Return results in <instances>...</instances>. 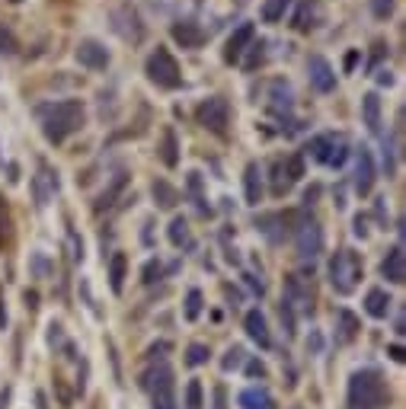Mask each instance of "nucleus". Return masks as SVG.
Instances as JSON below:
<instances>
[{"mask_svg": "<svg viewBox=\"0 0 406 409\" xmlns=\"http://www.w3.org/2000/svg\"><path fill=\"white\" fill-rule=\"evenodd\" d=\"M35 115L42 122V134L49 144H64L74 132L87 125V109L80 99H61V103L35 106Z\"/></svg>", "mask_w": 406, "mask_h": 409, "instance_id": "obj_1", "label": "nucleus"}, {"mask_svg": "<svg viewBox=\"0 0 406 409\" xmlns=\"http://www.w3.org/2000/svg\"><path fill=\"white\" fill-rule=\"evenodd\" d=\"M390 403V387L378 367H362L349 377L345 406L349 409H384Z\"/></svg>", "mask_w": 406, "mask_h": 409, "instance_id": "obj_2", "label": "nucleus"}, {"mask_svg": "<svg viewBox=\"0 0 406 409\" xmlns=\"http://www.w3.org/2000/svg\"><path fill=\"white\" fill-rule=\"evenodd\" d=\"M326 275H330L333 291L343 294V298H349V294L358 288V282H362V275H365V269H362V259H358V253L349 250V246H343V250H336L330 256Z\"/></svg>", "mask_w": 406, "mask_h": 409, "instance_id": "obj_3", "label": "nucleus"}, {"mask_svg": "<svg viewBox=\"0 0 406 409\" xmlns=\"http://www.w3.org/2000/svg\"><path fill=\"white\" fill-rule=\"evenodd\" d=\"M141 387L151 394V409H179L176 400V375H173L170 365H157L151 367L141 381Z\"/></svg>", "mask_w": 406, "mask_h": 409, "instance_id": "obj_4", "label": "nucleus"}, {"mask_svg": "<svg viewBox=\"0 0 406 409\" xmlns=\"http://www.w3.org/2000/svg\"><path fill=\"white\" fill-rule=\"evenodd\" d=\"M144 74H147V80H151L154 87H160V90H176V87L183 84V70H179L176 58H173L164 45H157V49L147 55Z\"/></svg>", "mask_w": 406, "mask_h": 409, "instance_id": "obj_5", "label": "nucleus"}, {"mask_svg": "<svg viewBox=\"0 0 406 409\" xmlns=\"http://www.w3.org/2000/svg\"><path fill=\"white\" fill-rule=\"evenodd\" d=\"M295 246H297V256L301 259H317L326 246L324 224H320L317 218H304L295 227Z\"/></svg>", "mask_w": 406, "mask_h": 409, "instance_id": "obj_6", "label": "nucleus"}, {"mask_svg": "<svg viewBox=\"0 0 406 409\" xmlns=\"http://www.w3.org/2000/svg\"><path fill=\"white\" fill-rule=\"evenodd\" d=\"M195 118H199V125L208 128L211 134H224L230 125V103L224 96H208L199 103Z\"/></svg>", "mask_w": 406, "mask_h": 409, "instance_id": "obj_7", "label": "nucleus"}, {"mask_svg": "<svg viewBox=\"0 0 406 409\" xmlns=\"http://www.w3.org/2000/svg\"><path fill=\"white\" fill-rule=\"evenodd\" d=\"M374 180H378V167H374V157H371V147H358L355 151V176H352V186L362 199H368L374 189Z\"/></svg>", "mask_w": 406, "mask_h": 409, "instance_id": "obj_8", "label": "nucleus"}, {"mask_svg": "<svg viewBox=\"0 0 406 409\" xmlns=\"http://www.w3.org/2000/svg\"><path fill=\"white\" fill-rule=\"evenodd\" d=\"M285 304L295 313L314 310V288L307 284L304 275H285Z\"/></svg>", "mask_w": 406, "mask_h": 409, "instance_id": "obj_9", "label": "nucleus"}, {"mask_svg": "<svg viewBox=\"0 0 406 409\" xmlns=\"http://www.w3.org/2000/svg\"><path fill=\"white\" fill-rule=\"evenodd\" d=\"M74 55L87 70H106V68H109V61H112L109 49H106L99 39H80V45H77Z\"/></svg>", "mask_w": 406, "mask_h": 409, "instance_id": "obj_10", "label": "nucleus"}, {"mask_svg": "<svg viewBox=\"0 0 406 409\" xmlns=\"http://www.w3.org/2000/svg\"><path fill=\"white\" fill-rule=\"evenodd\" d=\"M307 77H310V87H314L317 93L336 90V70H333V64L326 61L324 55H314L307 61Z\"/></svg>", "mask_w": 406, "mask_h": 409, "instance_id": "obj_11", "label": "nucleus"}, {"mask_svg": "<svg viewBox=\"0 0 406 409\" xmlns=\"http://www.w3.org/2000/svg\"><path fill=\"white\" fill-rule=\"evenodd\" d=\"M253 39H256V26H253V23H243V26H237L234 32H230L228 45H224V61H228V64H240Z\"/></svg>", "mask_w": 406, "mask_h": 409, "instance_id": "obj_12", "label": "nucleus"}, {"mask_svg": "<svg viewBox=\"0 0 406 409\" xmlns=\"http://www.w3.org/2000/svg\"><path fill=\"white\" fill-rule=\"evenodd\" d=\"M58 192V173L49 167V163H39V173L32 176V195H35V205L45 208Z\"/></svg>", "mask_w": 406, "mask_h": 409, "instance_id": "obj_13", "label": "nucleus"}, {"mask_svg": "<svg viewBox=\"0 0 406 409\" xmlns=\"http://www.w3.org/2000/svg\"><path fill=\"white\" fill-rule=\"evenodd\" d=\"M170 35H173V42L183 45V49H202L205 39H208L205 29H202L195 20H176L173 29H170Z\"/></svg>", "mask_w": 406, "mask_h": 409, "instance_id": "obj_14", "label": "nucleus"}, {"mask_svg": "<svg viewBox=\"0 0 406 409\" xmlns=\"http://www.w3.org/2000/svg\"><path fill=\"white\" fill-rule=\"evenodd\" d=\"M243 329H247V336H250V339H253L259 348H272V333H269V320H266V313H262L259 307L247 310V317H243Z\"/></svg>", "mask_w": 406, "mask_h": 409, "instance_id": "obj_15", "label": "nucleus"}, {"mask_svg": "<svg viewBox=\"0 0 406 409\" xmlns=\"http://www.w3.org/2000/svg\"><path fill=\"white\" fill-rule=\"evenodd\" d=\"M291 221V215H282V211H269V215L256 218V230L266 237L269 243H282L285 240V224Z\"/></svg>", "mask_w": 406, "mask_h": 409, "instance_id": "obj_16", "label": "nucleus"}, {"mask_svg": "<svg viewBox=\"0 0 406 409\" xmlns=\"http://www.w3.org/2000/svg\"><path fill=\"white\" fill-rule=\"evenodd\" d=\"M358 333H362V320L349 307H339L336 310V342L339 346H349V342L358 339Z\"/></svg>", "mask_w": 406, "mask_h": 409, "instance_id": "obj_17", "label": "nucleus"}, {"mask_svg": "<svg viewBox=\"0 0 406 409\" xmlns=\"http://www.w3.org/2000/svg\"><path fill=\"white\" fill-rule=\"evenodd\" d=\"M243 195H247V205H259L262 195H266V186H262V170L256 160H250L247 170H243Z\"/></svg>", "mask_w": 406, "mask_h": 409, "instance_id": "obj_18", "label": "nucleus"}, {"mask_svg": "<svg viewBox=\"0 0 406 409\" xmlns=\"http://www.w3.org/2000/svg\"><path fill=\"white\" fill-rule=\"evenodd\" d=\"M381 275H384L390 284L406 282V256H403V246H400V243L384 256V263H381Z\"/></svg>", "mask_w": 406, "mask_h": 409, "instance_id": "obj_19", "label": "nucleus"}, {"mask_svg": "<svg viewBox=\"0 0 406 409\" xmlns=\"http://www.w3.org/2000/svg\"><path fill=\"white\" fill-rule=\"evenodd\" d=\"M393 310V298L390 291H384V288H371V291L365 294V313L374 320H387Z\"/></svg>", "mask_w": 406, "mask_h": 409, "instance_id": "obj_20", "label": "nucleus"}, {"mask_svg": "<svg viewBox=\"0 0 406 409\" xmlns=\"http://www.w3.org/2000/svg\"><path fill=\"white\" fill-rule=\"evenodd\" d=\"M157 153H160V160H164V167H170V170L179 167V138H176L173 128H164L160 144H157Z\"/></svg>", "mask_w": 406, "mask_h": 409, "instance_id": "obj_21", "label": "nucleus"}, {"mask_svg": "<svg viewBox=\"0 0 406 409\" xmlns=\"http://www.w3.org/2000/svg\"><path fill=\"white\" fill-rule=\"evenodd\" d=\"M362 122L371 134L381 132V96L378 93H365L362 96Z\"/></svg>", "mask_w": 406, "mask_h": 409, "instance_id": "obj_22", "label": "nucleus"}, {"mask_svg": "<svg viewBox=\"0 0 406 409\" xmlns=\"http://www.w3.org/2000/svg\"><path fill=\"white\" fill-rule=\"evenodd\" d=\"M237 406L240 409H272V394L266 387H247L237 396Z\"/></svg>", "mask_w": 406, "mask_h": 409, "instance_id": "obj_23", "label": "nucleus"}, {"mask_svg": "<svg viewBox=\"0 0 406 409\" xmlns=\"http://www.w3.org/2000/svg\"><path fill=\"white\" fill-rule=\"evenodd\" d=\"M125 278H128V256H125V253H112V259H109V288H112V294L125 291Z\"/></svg>", "mask_w": 406, "mask_h": 409, "instance_id": "obj_24", "label": "nucleus"}, {"mask_svg": "<svg viewBox=\"0 0 406 409\" xmlns=\"http://www.w3.org/2000/svg\"><path fill=\"white\" fill-rule=\"evenodd\" d=\"M166 237L176 250H192V230H189V221L186 218H173L170 227H166Z\"/></svg>", "mask_w": 406, "mask_h": 409, "instance_id": "obj_25", "label": "nucleus"}, {"mask_svg": "<svg viewBox=\"0 0 406 409\" xmlns=\"http://www.w3.org/2000/svg\"><path fill=\"white\" fill-rule=\"evenodd\" d=\"M291 26H295L297 32H310V29L317 26V4H310V0H301V4H297L295 20H291Z\"/></svg>", "mask_w": 406, "mask_h": 409, "instance_id": "obj_26", "label": "nucleus"}, {"mask_svg": "<svg viewBox=\"0 0 406 409\" xmlns=\"http://www.w3.org/2000/svg\"><path fill=\"white\" fill-rule=\"evenodd\" d=\"M151 192H154V201H157L160 208L170 211V208H176V205H179V192H176V189H173L166 180H154Z\"/></svg>", "mask_w": 406, "mask_h": 409, "instance_id": "obj_27", "label": "nucleus"}, {"mask_svg": "<svg viewBox=\"0 0 406 409\" xmlns=\"http://www.w3.org/2000/svg\"><path fill=\"white\" fill-rule=\"evenodd\" d=\"M288 7H291V0H262V10H259V16H262V23H282L285 20V13H288Z\"/></svg>", "mask_w": 406, "mask_h": 409, "instance_id": "obj_28", "label": "nucleus"}, {"mask_svg": "<svg viewBox=\"0 0 406 409\" xmlns=\"http://www.w3.org/2000/svg\"><path fill=\"white\" fill-rule=\"evenodd\" d=\"M291 186H295V182H291L288 173H285V160L282 157L272 160V195H276V199H282Z\"/></svg>", "mask_w": 406, "mask_h": 409, "instance_id": "obj_29", "label": "nucleus"}, {"mask_svg": "<svg viewBox=\"0 0 406 409\" xmlns=\"http://www.w3.org/2000/svg\"><path fill=\"white\" fill-rule=\"evenodd\" d=\"M202 307H205V294H202L199 288H189V291H186V307H183V317H186L189 323H195V320L202 317Z\"/></svg>", "mask_w": 406, "mask_h": 409, "instance_id": "obj_30", "label": "nucleus"}, {"mask_svg": "<svg viewBox=\"0 0 406 409\" xmlns=\"http://www.w3.org/2000/svg\"><path fill=\"white\" fill-rule=\"evenodd\" d=\"M183 406H186V409H202V406H205V390H202V381H199V377H192V381L186 384V396H183Z\"/></svg>", "mask_w": 406, "mask_h": 409, "instance_id": "obj_31", "label": "nucleus"}, {"mask_svg": "<svg viewBox=\"0 0 406 409\" xmlns=\"http://www.w3.org/2000/svg\"><path fill=\"white\" fill-rule=\"evenodd\" d=\"M330 147H333V134H317V138L307 144V153L317 163H326V157H330Z\"/></svg>", "mask_w": 406, "mask_h": 409, "instance_id": "obj_32", "label": "nucleus"}, {"mask_svg": "<svg viewBox=\"0 0 406 409\" xmlns=\"http://www.w3.org/2000/svg\"><path fill=\"white\" fill-rule=\"evenodd\" d=\"M13 243V218H10V208L7 201L0 199V250Z\"/></svg>", "mask_w": 406, "mask_h": 409, "instance_id": "obj_33", "label": "nucleus"}, {"mask_svg": "<svg viewBox=\"0 0 406 409\" xmlns=\"http://www.w3.org/2000/svg\"><path fill=\"white\" fill-rule=\"evenodd\" d=\"M345 157H349V141L339 134V138H333V147H330V157H326V167H343Z\"/></svg>", "mask_w": 406, "mask_h": 409, "instance_id": "obj_34", "label": "nucleus"}, {"mask_svg": "<svg viewBox=\"0 0 406 409\" xmlns=\"http://www.w3.org/2000/svg\"><path fill=\"white\" fill-rule=\"evenodd\" d=\"M208 358H211V348H208L205 342H192V346L186 348V365H189V367L208 365Z\"/></svg>", "mask_w": 406, "mask_h": 409, "instance_id": "obj_35", "label": "nucleus"}, {"mask_svg": "<svg viewBox=\"0 0 406 409\" xmlns=\"http://www.w3.org/2000/svg\"><path fill=\"white\" fill-rule=\"evenodd\" d=\"M243 361H247L243 346H230L228 352H224V358H221V367H224V371H237V367H243Z\"/></svg>", "mask_w": 406, "mask_h": 409, "instance_id": "obj_36", "label": "nucleus"}, {"mask_svg": "<svg viewBox=\"0 0 406 409\" xmlns=\"http://www.w3.org/2000/svg\"><path fill=\"white\" fill-rule=\"evenodd\" d=\"M250 49H253V51H250V58H243L240 64L247 70H256L262 61H266V42H262V39H259V42H250Z\"/></svg>", "mask_w": 406, "mask_h": 409, "instance_id": "obj_37", "label": "nucleus"}, {"mask_svg": "<svg viewBox=\"0 0 406 409\" xmlns=\"http://www.w3.org/2000/svg\"><path fill=\"white\" fill-rule=\"evenodd\" d=\"M16 51H20V42H16L13 29H7L0 23V55H16Z\"/></svg>", "mask_w": 406, "mask_h": 409, "instance_id": "obj_38", "label": "nucleus"}, {"mask_svg": "<svg viewBox=\"0 0 406 409\" xmlns=\"http://www.w3.org/2000/svg\"><path fill=\"white\" fill-rule=\"evenodd\" d=\"M29 265H32L35 278H49L51 275V263H49L45 253H32V256H29Z\"/></svg>", "mask_w": 406, "mask_h": 409, "instance_id": "obj_39", "label": "nucleus"}, {"mask_svg": "<svg viewBox=\"0 0 406 409\" xmlns=\"http://www.w3.org/2000/svg\"><path fill=\"white\" fill-rule=\"evenodd\" d=\"M285 173H288L291 182L301 180V176H304V157H301V153H295V157L285 160Z\"/></svg>", "mask_w": 406, "mask_h": 409, "instance_id": "obj_40", "label": "nucleus"}, {"mask_svg": "<svg viewBox=\"0 0 406 409\" xmlns=\"http://www.w3.org/2000/svg\"><path fill=\"white\" fill-rule=\"evenodd\" d=\"M189 192L195 195V205H199V211L202 215H208V208H205V201H202V173H189Z\"/></svg>", "mask_w": 406, "mask_h": 409, "instance_id": "obj_41", "label": "nucleus"}, {"mask_svg": "<svg viewBox=\"0 0 406 409\" xmlns=\"http://www.w3.org/2000/svg\"><path fill=\"white\" fill-rule=\"evenodd\" d=\"M122 189H125V173H122V176H116V182H112V186L103 192V199H99V205H97V208H103V205H106V208H109V205H112V199H116V195L122 192Z\"/></svg>", "mask_w": 406, "mask_h": 409, "instance_id": "obj_42", "label": "nucleus"}, {"mask_svg": "<svg viewBox=\"0 0 406 409\" xmlns=\"http://www.w3.org/2000/svg\"><path fill=\"white\" fill-rule=\"evenodd\" d=\"M374 20H390L393 16V0H371Z\"/></svg>", "mask_w": 406, "mask_h": 409, "instance_id": "obj_43", "label": "nucleus"}, {"mask_svg": "<svg viewBox=\"0 0 406 409\" xmlns=\"http://www.w3.org/2000/svg\"><path fill=\"white\" fill-rule=\"evenodd\" d=\"M141 275H144V278H141L144 284H154V282H157V278L164 275V265H160V259H151V263L144 265V272H141Z\"/></svg>", "mask_w": 406, "mask_h": 409, "instance_id": "obj_44", "label": "nucleus"}, {"mask_svg": "<svg viewBox=\"0 0 406 409\" xmlns=\"http://www.w3.org/2000/svg\"><path fill=\"white\" fill-rule=\"evenodd\" d=\"M243 371H247L250 377H259V381L269 375V371H266V365H262L259 358H247V361H243Z\"/></svg>", "mask_w": 406, "mask_h": 409, "instance_id": "obj_45", "label": "nucleus"}, {"mask_svg": "<svg viewBox=\"0 0 406 409\" xmlns=\"http://www.w3.org/2000/svg\"><path fill=\"white\" fill-rule=\"evenodd\" d=\"M278 317H282V323H285V333L295 336V310H291L285 301H282V307H278Z\"/></svg>", "mask_w": 406, "mask_h": 409, "instance_id": "obj_46", "label": "nucleus"}, {"mask_svg": "<svg viewBox=\"0 0 406 409\" xmlns=\"http://www.w3.org/2000/svg\"><path fill=\"white\" fill-rule=\"evenodd\" d=\"M49 346H51V348L68 346V342H64V329H61V323H51V326H49Z\"/></svg>", "mask_w": 406, "mask_h": 409, "instance_id": "obj_47", "label": "nucleus"}, {"mask_svg": "<svg viewBox=\"0 0 406 409\" xmlns=\"http://www.w3.org/2000/svg\"><path fill=\"white\" fill-rule=\"evenodd\" d=\"M214 409H228V387L224 384L214 387Z\"/></svg>", "mask_w": 406, "mask_h": 409, "instance_id": "obj_48", "label": "nucleus"}, {"mask_svg": "<svg viewBox=\"0 0 406 409\" xmlns=\"http://www.w3.org/2000/svg\"><path fill=\"white\" fill-rule=\"evenodd\" d=\"M355 237H362V240L368 237V218L365 215H355Z\"/></svg>", "mask_w": 406, "mask_h": 409, "instance_id": "obj_49", "label": "nucleus"}, {"mask_svg": "<svg viewBox=\"0 0 406 409\" xmlns=\"http://www.w3.org/2000/svg\"><path fill=\"white\" fill-rule=\"evenodd\" d=\"M387 355H390L397 365H403V361H406V348L403 346H390V348H387Z\"/></svg>", "mask_w": 406, "mask_h": 409, "instance_id": "obj_50", "label": "nucleus"}, {"mask_svg": "<svg viewBox=\"0 0 406 409\" xmlns=\"http://www.w3.org/2000/svg\"><path fill=\"white\" fill-rule=\"evenodd\" d=\"M307 348H314V352H320V348H324V339H320V333H310Z\"/></svg>", "mask_w": 406, "mask_h": 409, "instance_id": "obj_51", "label": "nucleus"}, {"mask_svg": "<svg viewBox=\"0 0 406 409\" xmlns=\"http://www.w3.org/2000/svg\"><path fill=\"white\" fill-rule=\"evenodd\" d=\"M378 80H381V87H390L393 84V74H390V70H381Z\"/></svg>", "mask_w": 406, "mask_h": 409, "instance_id": "obj_52", "label": "nucleus"}, {"mask_svg": "<svg viewBox=\"0 0 406 409\" xmlns=\"http://www.w3.org/2000/svg\"><path fill=\"white\" fill-rule=\"evenodd\" d=\"M26 307H32V310L39 307V294L35 291H26Z\"/></svg>", "mask_w": 406, "mask_h": 409, "instance_id": "obj_53", "label": "nucleus"}, {"mask_svg": "<svg viewBox=\"0 0 406 409\" xmlns=\"http://www.w3.org/2000/svg\"><path fill=\"white\" fill-rule=\"evenodd\" d=\"M355 61H358V51H349V55H345V70L355 68Z\"/></svg>", "mask_w": 406, "mask_h": 409, "instance_id": "obj_54", "label": "nucleus"}, {"mask_svg": "<svg viewBox=\"0 0 406 409\" xmlns=\"http://www.w3.org/2000/svg\"><path fill=\"white\" fill-rule=\"evenodd\" d=\"M393 326H397V329H393V333H397V336H403V333H406V326H403V313H397V323H393Z\"/></svg>", "mask_w": 406, "mask_h": 409, "instance_id": "obj_55", "label": "nucleus"}, {"mask_svg": "<svg viewBox=\"0 0 406 409\" xmlns=\"http://www.w3.org/2000/svg\"><path fill=\"white\" fill-rule=\"evenodd\" d=\"M237 4H240V7H243V4H250V0H237Z\"/></svg>", "mask_w": 406, "mask_h": 409, "instance_id": "obj_56", "label": "nucleus"}, {"mask_svg": "<svg viewBox=\"0 0 406 409\" xmlns=\"http://www.w3.org/2000/svg\"><path fill=\"white\" fill-rule=\"evenodd\" d=\"M13 4H20V0H13Z\"/></svg>", "mask_w": 406, "mask_h": 409, "instance_id": "obj_57", "label": "nucleus"}]
</instances>
